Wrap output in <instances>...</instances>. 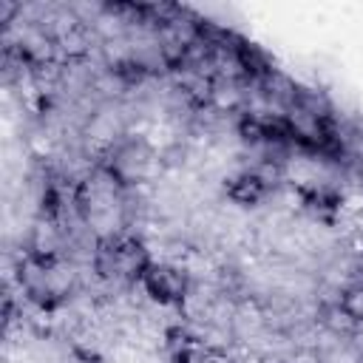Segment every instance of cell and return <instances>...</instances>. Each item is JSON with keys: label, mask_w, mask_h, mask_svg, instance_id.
Returning a JSON list of instances; mask_svg holds the SVG:
<instances>
[{"label": "cell", "mask_w": 363, "mask_h": 363, "mask_svg": "<svg viewBox=\"0 0 363 363\" xmlns=\"http://www.w3.org/2000/svg\"><path fill=\"white\" fill-rule=\"evenodd\" d=\"M142 281H145V289L156 301H162V303L179 301L184 295V275L179 269H170V267H145L142 269Z\"/></svg>", "instance_id": "cell-1"}, {"label": "cell", "mask_w": 363, "mask_h": 363, "mask_svg": "<svg viewBox=\"0 0 363 363\" xmlns=\"http://www.w3.org/2000/svg\"><path fill=\"white\" fill-rule=\"evenodd\" d=\"M267 193V182L258 176V173H244V176H235L227 187V196L235 201V204H258Z\"/></svg>", "instance_id": "cell-2"}, {"label": "cell", "mask_w": 363, "mask_h": 363, "mask_svg": "<svg viewBox=\"0 0 363 363\" xmlns=\"http://www.w3.org/2000/svg\"><path fill=\"white\" fill-rule=\"evenodd\" d=\"M210 99H213V105L218 111H235L244 96H241V91L235 85H218V88L210 91Z\"/></svg>", "instance_id": "cell-3"}, {"label": "cell", "mask_w": 363, "mask_h": 363, "mask_svg": "<svg viewBox=\"0 0 363 363\" xmlns=\"http://www.w3.org/2000/svg\"><path fill=\"white\" fill-rule=\"evenodd\" d=\"M340 306L354 318V320H363V289H349L340 301Z\"/></svg>", "instance_id": "cell-4"}, {"label": "cell", "mask_w": 363, "mask_h": 363, "mask_svg": "<svg viewBox=\"0 0 363 363\" xmlns=\"http://www.w3.org/2000/svg\"><path fill=\"white\" fill-rule=\"evenodd\" d=\"M323 363H363V360H360V354H357L352 346H335V349L326 354Z\"/></svg>", "instance_id": "cell-5"}]
</instances>
